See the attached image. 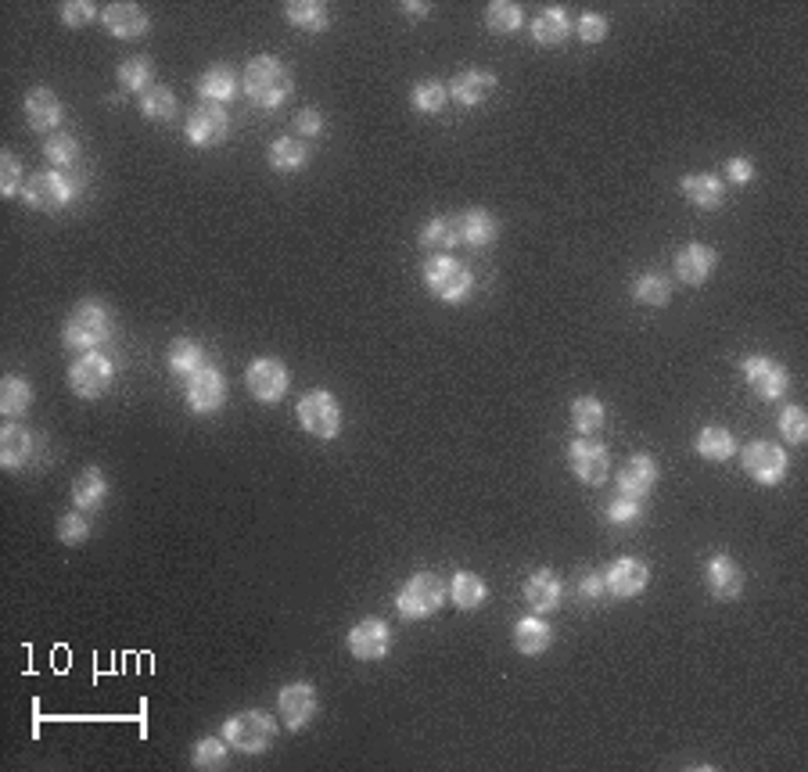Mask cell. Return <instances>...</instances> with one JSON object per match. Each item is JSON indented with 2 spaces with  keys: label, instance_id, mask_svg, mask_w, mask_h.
<instances>
[{
  "label": "cell",
  "instance_id": "obj_1",
  "mask_svg": "<svg viewBox=\"0 0 808 772\" xmlns=\"http://www.w3.org/2000/svg\"><path fill=\"white\" fill-rule=\"evenodd\" d=\"M241 90H245L248 101H255L259 108H281L291 97V90H295V79H291V69L281 62V58H273V54H255L252 62L245 65Z\"/></svg>",
  "mask_w": 808,
  "mask_h": 772
},
{
  "label": "cell",
  "instance_id": "obj_2",
  "mask_svg": "<svg viewBox=\"0 0 808 772\" xmlns=\"http://www.w3.org/2000/svg\"><path fill=\"white\" fill-rule=\"evenodd\" d=\"M83 180L87 176L76 169V173H58V169H44V173H33L26 180V191H22V202L36 212H62L65 205L83 191Z\"/></svg>",
  "mask_w": 808,
  "mask_h": 772
},
{
  "label": "cell",
  "instance_id": "obj_3",
  "mask_svg": "<svg viewBox=\"0 0 808 772\" xmlns=\"http://www.w3.org/2000/svg\"><path fill=\"white\" fill-rule=\"evenodd\" d=\"M62 338L69 349L80 352H94L97 345H105L112 338V313H108V306H101L97 299H83L69 313V320H65Z\"/></svg>",
  "mask_w": 808,
  "mask_h": 772
},
{
  "label": "cell",
  "instance_id": "obj_4",
  "mask_svg": "<svg viewBox=\"0 0 808 772\" xmlns=\"http://www.w3.org/2000/svg\"><path fill=\"white\" fill-rule=\"evenodd\" d=\"M446 582L435 575V571H417L396 597V611L410 622H421V618H431L446 604Z\"/></svg>",
  "mask_w": 808,
  "mask_h": 772
},
{
  "label": "cell",
  "instance_id": "obj_5",
  "mask_svg": "<svg viewBox=\"0 0 808 772\" xmlns=\"http://www.w3.org/2000/svg\"><path fill=\"white\" fill-rule=\"evenodd\" d=\"M277 737V722L266 711H238L234 719L223 722V740L241 755H263Z\"/></svg>",
  "mask_w": 808,
  "mask_h": 772
},
{
  "label": "cell",
  "instance_id": "obj_6",
  "mask_svg": "<svg viewBox=\"0 0 808 772\" xmlns=\"http://www.w3.org/2000/svg\"><path fill=\"white\" fill-rule=\"evenodd\" d=\"M295 417H299L302 431L320 442L338 439V431H342V406H338V399H334L331 392H324V388L302 395L299 406H295Z\"/></svg>",
  "mask_w": 808,
  "mask_h": 772
},
{
  "label": "cell",
  "instance_id": "obj_7",
  "mask_svg": "<svg viewBox=\"0 0 808 772\" xmlns=\"http://www.w3.org/2000/svg\"><path fill=\"white\" fill-rule=\"evenodd\" d=\"M424 284L435 299L442 302H464L475 291V277L464 263H457L453 255H435L424 263Z\"/></svg>",
  "mask_w": 808,
  "mask_h": 772
},
{
  "label": "cell",
  "instance_id": "obj_8",
  "mask_svg": "<svg viewBox=\"0 0 808 772\" xmlns=\"http://www.w3.org/2000/svg\"><path fill=\"white\" fill-rule=\"evenodd\" d=\"M291 385V374L281 360H273V356H259V360L248 363L245 370V388L252 392L255 403H281L284 392Z\"/></svg>",
  "mask_w": 808,
  "mask_h": 772
},
{
  "label": "cell",
  "instance_id": "obj_9",
  "mask_svg": "<svg viewBox=\"0 0 808 772\" xmlns=\"http://www.w3.org/2000/svg\"><path fill=\"white\" fill-rule=\"evenodd\" d=\"M112 378H115V367L108 356H101V352H83L80 360L69 367V388L80 399H101V395L112 388Z\"/></svg>",
  "mask_w": 808,
  "mask_h": 772
},
{
  "label": "cell",
  "instance_id": "obj_10",
  "mask_svg": "<svg viewBox=\"0 0 808 772\" xmlns=\"http://www.w3.org/2000/svg\"><path fill=\"white\" fill-rule=\"evenodd\" d=\"M227 133H230L227 108L212 105V101L191 108V115H187V123H184V137L194 148H216V144L227 141Z\"/></svg>",
  "mask_w": 808,
  "mask_h": 772
},
{
  "label": "cell",
  "instance_id": "obj_11",
  "mask_svg": "<svg viewBox=\"0 0 808 772\" xmlns=\"http://www.w3.org/2000/svg\"><path fill=\"white\" fill-rule=\"evenodd\" d=\"M277 711H281L284 726H288L291 733L306 729L309 722L317 719V711H320L317 686H313V683H288V686H281V694H277Z\"/></svg>",
  "mask_w": 808,
  "mask_h": 772
},
{
  "label": "cell",
  "instance_id": "obj_12",
  "mask_svg": "<svg viewBox=\"0 0 808 772\" xmlns=\"http://www.w3.org/2000/svg\"><path fill=\"white\" fill-rule=\"evenodd\" d=\"M184 395H187V406H191L194 413H216L223 403H227V378H223V370L205 363L198 374L187 378Z\"/></svg>",
  "mask_w": 808,
  "mask_h": 772
},
{
  "label": "cell",
  "instance_id": "obj_13",
  "mask_svg": "<svg viewBox=\"0 0 808 772\" xmlns=\"http://www.w3.org/2000/svg\"><path fill=\"white\" fill-rule=\"evenodd\" d=\"M740 460H744V471L758 485H780L787 478V453L773 442H751V446H744Z\"/></svg>",
  "mask_w": 808,
  "mask_h": 772
},
{
  "label": "cell",
  "instance_id": "obj_14",
  "mask_svg": "<svg viewBox=\"0 0 808 772\" xmlns=\"http://www.w3.org/2000/svg\"><path fill=\"white\" fill-rule=\"evenodd\" d=\"M744 378H747V388H751L758 399H765V403H773V399L787 395V385H791L787 370H783L776 360H769V356H747Z\"/></svg>",
  "mask_w": 808,
  "mask_h": 772
},
{
  "label": "cell",
  "instance_id": "obj_15",
  "mask_svg": "<svg viewBox=\"0 0 808 772\" xmlns=\"http://www.w3.org/2000/svg\"><path fill=\"white\" fill-rule=\"evenodd\" d=\"M568 464L571 474L586 485H604L607 482V471H611V457H607V449L593 439H575L568 446Z\"/></svg>",
  "mask_w": 808,
  "mask_h": 772
},
{
  "label": "cell",
  "instance_id": "obj_16",
  "mask_svg": "<svg viewBox=\"0 0 808 772\" xmlns=\"http://www.w3.org/2000/svg\"><path fill=\"white\" fill-rule=\"evenodd\" d=\"M392 650V632L381 618H363L349 632V654L360 661H381Z\"/></svg>",
  "mask_w": 808,
  "mask_h": 772
},
{
  "label": "cell",
  "instance_id": "obj_17",
  "mask_svg": "<svg viewBox=\"0 0 808 772\" xmlns=\"http://www.w3.org/2000/svg\"><path fill=\"white\" fill-rule=\"evenodd\" d=\"M607 575V593L618 600H633L640 597L643 589L650 582V568L640 561V557H618L611 568L604 571Z\"/></svg>",
  "mask_w": 808,
  "mask_h": 772
},
{
  "label": "cell",
  "instance_id": "obj_18",
  "mask_svg": "<svg viewBox=\"0 0 808 772\" xmlns=\"http://www.w3.org/2000/svg\"><path fill=\"white\" fill-rule=\"evenodd\" d=\"M564 600V586L550 568H539L528 575L525 582V604L536 611V615H554Z\"/></svg>",
  "mask_w": 808,
  "mask_h": 772
},
{
  "label": "cell",
  "instance_id": "obj_19",
  "mask_svg": "<svg viewBox=\"0 0 808 772\" xmlns=\"http://www.w3.org/2000/svg\"><path fill=\"white\" fill-rule=\"evenodd\" d=\"M704 582H708L715 600H737L744 593V571L726 553H719V557H712V561L704 564Z\"/></svg>",
  "mask_w": 808,
  "mask_h": 772
},
{
  "label": "cell",
  "instance_id": "obj_20",
  "mask_svg": "<svg viewBox=\"0 0 808 772\" xmlns=\"http://www.w3.org/2000/svg\"><path fill=\"white\" fill-rule=\"evenodd\" d=\"M654 485H658V460L647 457V453H636L618 474V492L633 496V500H647Z\"/></svg>",
  "mask_w": 808,
  "mask_h": 772
},
{
  "label": "cell",
  "instance_id": "obj_21",
  "mask_svg": "<svg viewBox=\"0 0 808 772\" xmlns=\"http://www.w3.org/2000/svg\"><path fill=\"white\" fill-rule=\"evenodd\" d=\"M679 191H683V198L694 205V209H704V212L722 209V202H726V187H722V180L712 173L683 176V180H679Z\"/></svg>",
  "mask_w": 808,
  "mask_h": 772
},
{
  "label": "cell",
  "instance_id": "obj_22",
  "mask_svg": "<svg viewBox=\"0 0 808 772\" xmlns=\"http://www.w3.org/2000/svg\"><path fill=\"white\" fill-rule=\"evenodd\" d=\"M492 90H496V76L485 69H464L453 76V83H449V97L464 108H478Z\"/></svg>",
  "mask_w": 808,
  "mask_h": 772
},
{
  "label": "cell",
  "instance_id": "obj_23",
  "mask_svg": "<svg viewBox=\"0 0 808 772\" xmlns=\"http://www.w3.org/2000/svg\"><path fill=\"white\" fill-rule=\"evenodd\" d=\"M101 26L112 36H119V40H137L151 29V18L137 4H108L105 15H101Z\"/></svg>",
  "mask_w": 808,
  "mask_h": 772
},
{
  "label": "cell",
  "instance_id": "obj_24",
  "mask_svg": "<svg viewBox=\"0 0 808 772\" xmlns=\"http://www.w3.org/2000/svg\"><path fill=\"white\" fill-rule=\"evenodd\" d=\"M715 263H719V255L712 252L708 245H686L683 252L676 255V277L683 284H690V288H697V284H704L708 277H712Z\"/></svg>",
  "mask_w": 808,
  "mask_h": 772
},
{
  "label": "cell",
  "instance_id": "obj_25",
  "mask_svg": "<svg viewBox=\"0 0 808 772\" xmlns=\"http://www.w3.org/2000/svg\"><path fill=\"white\" fill-rule=\"evenodd\" d=\"M62 101H58V94L47 87H36L26 94V123L33 126V130H54V126L62 123Z\"/></svg>",
  "mask_w": 808,
  "mask_h": 772
},
{
  "label": "cell",
  "instance_id": "obj_26",
  "mask_svg": "<svg viewBox=\"0 0 808 772\" xmlns=\"http://www.w3.org/2000/svg\"><path fill=\"white\" fill-rule=\"evenodd\" d=\"M33 435H29L22 424H8V428L0 431V464L4 471H18V467H26L33 460Z\"/></svg>",
  "mask_w": 808,
  "mask_h": 772
},
{
  "label": "cell",
  "instance_id": "obj_27",
  "mask_svg": "<svg viewBox=\"0 0 808 772\" xmlns=\"http://www.w3.org/2000/svg\"><path fill=\"white\" fill-rule=\"evenodd\" d=\"M571 36V18L564 8H546L543 15H536V22H532V40H536L539 47H561L568 44Z\"/></svg>",
  "mask_w": 808,
  "mask_h": 772
},
{
  "label": "cell",
  "instance_id": "obj_28",
  "mask_svg": "<svg viewBox=\"0 0 808 772\" xmlns=\"http://www.w3.org/2000/svg\"><path fill=\"white\" fill-rule=\"evenodd\" d=\"M446 593H449V600L460 607V611H478V607L485 604V597H489L485 579H482V575H475V571H457V575L449 579Z\"/></svg>",
  "mask_w": 808,
  "mask_h": 772
},
{
  "label": "cell",
  "instance_id": "obj_29",
  "mask_svg": "<svg viewBox=\"0 0 808 772\" xmlns=\"http://www.w3.org/2000/svg\"><path fill=\"white\" fill-rule=\"evenodd\" d=\"M238 72L230 69V65H212V69H205V76L198 79V94H202V101H212V105H223V101H230V97L238 94Z\"/></svg>",
  "mask_w": 808,
  "mask_h": 772
},
{
  "label": "cell",
  "instance_id": "obj_30",
  "mask_svg": "<svg viewBox=\"0 0 808 772\" xmlns=\"http://www.w3.org/2000/svg\"><path fill=\"white\" fill-rule=\"evenodd\" d=\"M496 234H500V223H496V216L485 209H467L464 216H460V241H467L471 248H485L496 241Z\"/></svg>",
  "mask_w": 808,
  "mask_h": 772
},
{
  "label": "cell",
  "instance_id": "obj_31",
  "mask_svg": "<svg viewBox=\"0 0 808 772\" xmlns=\"http://www.w3.org/2000/svg\"><path fill=\"white\" fill-rule=\"evenodd\" d=\"M550 643H554V632H550V625H546L543 618H521V622L514 625V647H518L525 658H539Z\"/></svg>",
  "mask_w": 808,
  "mask_h": 772
},
{
  "label": "cell",
  "instance_id": "obj_32",
  "mask_svg": "<svg viewBox=\"0 0 808 772\" xmlns=\"http://www.w3.org/2000/svg\"><path fill=\"white\" fill-rule=\"evenodd\" d=\"M694 446H697V453H701L704 460H712V464H722V460H729L733 453H737L733 431L722 428V424H708V428H701Z\"/></svg>",
  "mask_w": 808,
  "mask_h": 772
},
{
  "label": "cell",
  "instance_id": "obj_33",
  "mask_svg": "<svg viewBox=\"0 0 808 772\" xmlns=\"http://www.w3.org/2000/svg\"><path fill=\"white\" fill-rule=\"evenodd\" d=\"M105 496H108V482L97 467H87L83 474H76V482H72V503H76V507L97 510L105 503Z\"/></svg>",
  "mask_w": 808,
  "mask_h": 772
},
{
  "label": "cell",
  "instance_id": "obj_34",
  "mask_svg": "<svg viewBox=\"0 0 808 772\" xmlns=\"http://www.w3.org/2000/svg\"><path fill=\"white\" fill-rule=\"evenodd\" d=\"M284 15H288L291 26L302 29V33H324V29L331 26V15H327V8L317 4V0H295V4L284 8Z\"/></svg>",
  "mask_w": 808,
  "mask_h": 772
},
{
  "label": "cell",
  "instance_id": "obj_35",
  "mask_svg": "<svg viewBox=\"0 0 808 772\" xmlns=\"http://www.w3.org/2000/svg\"><path fill=\"white\" fill-rule=\"evenodd\" d=\"M309 162V148L295 137H281V141L270 144V166L277 173H299Z\"/></svg>",
  "mask_w": 808,
  "mask_h": 772
},
{
  "label": "cell",
  "instance_id": "obj_36",
  "mask_svg": "<svg viewBox=\"0 0 808 772\" xmlns=\"http://www.w3.org/2000/svg\"><path fill=\"white\" fill-rule=\"evenodd\" d=\"M202 367H205V352L194 338H176V342L169 345V370H173V374L191 378V374H198Z\"/></svg>",
  "mask_w": 808,
  "mask_h": 772
},
{
  "label": "cell",
  "instance_id": "obj_37",
  "mask_svg": "<svg viewBox=\"0 0 808 772\" xmlns=\"http://www.w3.org/2000/svg\"><path fill=\"white\" fill-rule=\"evenodd\" d=\"M33 406V385L22 378H4L0 381V410H4V417H22V413Z\"/></svg>",
  "mask_w": 808,
  "mask_h": 772
},
{
  "label": "cell",
  "instance_id": "obj_38",
  "mask_svg": "<svg viewBox=\"0 0 808 772\" xmlns=\"http://www.w3.org/2000/svg\"><path fill=\"white\" fill-rule=\"evenodd\" d=\"M604 417H607L604 403H600L597 395H582V399L571 403V424H575L579 435H597L604 428Z\"/></svg>",
  "mask_w": 808,
  "mask_h": 772
},
{
  "label": "cell",
  "instance_id": "obj_39",
  "mask_svg": "<svg viewBox=\"0 0 808 772\" xmlns=\"http://www.w3.org/2000/svg\"><path fill=\"white\" fill-rule=\"evenodd\" d=\"M421 245L424 248H439V252H449V248L460 245V220H449V216H435L428 227L421 230Z\"/></svg>",
  "mask_w": 808,
  "mask_h": 772
},
{
  "label": "cell",
  "instance_id": "obj_40",
  "mask_svg": "<svg viewBox=\"0 0 808 772\" xmlns=\"http://www.w3.org/2000/svg\"><path fill=\"white\" fill-rule=\"evenodd\" d=\"M485 26H489L492 33L510 36L525 26V11H521L518 4H510V0H496V4H489V11H485Z\"/></svg>",
  "mask_w": 808,
  "mask_h": 772
},
{
  "label": "cell",
  "instance_id": "obj_41",
  "mask_svg": "<svg viewBox=\"0 0 808 772\" xmlns=\"http://www.w3.org/2000/svg\"><path fill=\"white\" fill-rule=\"evenodd\" d=\"M446 101H449V87L446 83H439V79H424V83H417L410 94V105L421 115H439L442 108H446Z\"/></svg>",
  "mask_w": 808,
  "mask_h": 772
},
{
  "label": "cell",
  "instance_id": "obj_42",
  "mask_svg": "<svg viewBox=\"0 0 808 772\" xmlns=\"http://www.w3.org/2000/svg\"><path fill=\"white\" fill-rule=\"evenodd\" d=\"M141 115L151 119V123L176 119V94L169 87H151L148 94H141Z\"/></svg>",
  "mask_w": 808,
  "mask_h": 772
},
{
  "label": "cell",
  "instance_id": "obj_43",
  "mask_svg": "<svg viewBox=\"0 0 808 772\" xmlns=\"http://www.w3.org/2000/svg\"><path fill=\"white\" fill-rule=\"evenodd\" d=\"M44 158L51 162V166L62 169V173H69V169H76L80 144H76V137H69V133H51V137L44 141Z\"/></svg>",
  "mask_w": 808,
  "mask_h": 772
},
{
  "label": "cell",
  "instance_id": "obj_44",
  "mask_svg": "<svg viewBox=\"0 0 808 772\" xmlns=\"http://www.w3.org/2000/svg\"><path fill=\"white\" fill-rule=\"evenodd\" d=\"M151 76H155V65H151V58H144V54L126 58V62L119 65V83H123L126 90H133V94H148Z\"/></svg>",
  "mask_w": 808,
  "mask_h": 772
},
{
  "label": "cell",
  "instance_id": "obj_45",
  "mask_svg": "<svg viewBox=\"0 0 808 772\" xmlns=\"http://www.w3.org/2000/svg\"><path fill=\"white\" fill-rule=\"evenodd\" d=\"M633 299L643 302V306H668V299H672V284H668L661 273H643L640 281L633 284Z\"/></svg>",
  "mask_w": 808,
  "mask_h": 772
},
{
  "label": "cell",
  "instance_id": "obj_46",
  "mask_svg": "<svg viewBox=\"0 0 808 772\" xmlns=\"http://www.w3.org/2000/svg\"><path fill=\"white\" fill-rule=\"evenodd\" d=\"M227 740H216V737H205L194 744V755L191 765L194 769H223L227 765Z\"/></svg>",
  "mask_w": 808,
  "mask_h": 772
},
{
  "label": "cell",
  "instance_id": "obj_47",
  "mask_svg": "<svg viewBox=\"0 0 808 772\" xmlns=\"http://www.w3.org/2000/svg\"><path fill=\"white\" fill-rule=\"evenodd\" d=\"M58 539H62L65 546H80V543H87V539H90V521H87V514H83L80 507L58 518Z\"/></svg>",
  "mask_w": 808,
  "mask_h": 772
},
{
  "label": "cell",
  "instance_id": "obj_48",
  "mask_svg": "<svg viewBox=\"0 0 808 772\" xmlns=\"http://www.w3.org/2000/svg\"><path fill=\"white\" fill-rule=\"evenodd\" d=\"M26 191V173H22V162H18L11 151L0 155V194L4 198H15V194Z\"/></svg>",
  "mask_w": 808,
  "mask_h": 772
},
{
  "label": "cell",
  "instance_id": "obj_49",
  "mask_svg": "<svg viewBox=\"0 0 808 772\" xmlns=\"http://www.w3.org/2000/svg\"><path fill=\"white\" fill-rule=\"evenodd\" d=\"M780 435L791 446H801V442L808 439V417L801 406H787V410L780 413Z\"/></svg>",
  "mask_w": 808,
  "mask_h": 772
},
{
  "label": "cell",
  "instance_id": "obj_50",
  "mask_svg": "<svg viewBox=\"0 0 808 772\" xmlns=\"http://www.w3.org/2000/svg\"><path fill=\"white\" fill-rule=\"evenodd\" d=\"M640 510H643V500H633V496H622V492H618L615 500L607 503V521H611V525H633V521L640 518Z\"/></svg>",
  "mask_w": 808,
  "mask_h": 772
},
{
  "label": "cell",
  "instance_id": "obj_51",
  "mask_svg": "<svg viewBox=\"0 0 808 772\" xmlns=\"http://www.w3.org/2000/svg\"><path fill=\"white\" fill-rule=\"evenodd\" d=\"M97 18V8L90 4V0H69L62 8V22L65 26H72V29H80V26H90Z\"/></svg>",
  "mask_w": 808,
  "mask_h": 772
},
{
  "label": "cell",
  "instance_id": "obj_52",
  "mask_svg": "<svg viewBox=\"0 0 808 772\" xmlns=\"http://www.w3.org/2000/svg\"><path fill=\"white\" fill-rule=\"evenodd\" d=\"M604 36H607V18L586 11V15L579 18V40L582 44H600Z\"/></svg>",
  "mask_w": 808,
  "mask_h": 772
},
{
  "label": "cell",
  "instance_id": "obj_53",
  "mask_svg": "<svg viewBox=\"0 0 808 772\" xmlns=\"http://www.w3.org/2000/svg\"><path fill=\"white\" fill-rule=\"evenodd\" d=\"M295 130H299L302 137H320V133H324V115H320L317 108H302V112L295 115Z\"/></svg>",
  "mask_w": 808,
  "mask_h": 772
},
{
  "label": "cell",
  "instance_id": "obj_54",
  "mask_svg": "<svg viewBox=\"0 0 808 772\" xmlns=\"http://www.w3.org/2000/svg\"><path fill=\"white\" fill-rule=\"evenodd\" d=\"M726 176L733 184H751L755 180V166H751V158H729Z\"/></svg>",
  "mask_w": 808,
  "mask_h": 772
},
{
  "label": "cell",
  "instance_id": "obj_55",
  "mask_svg": "<svg viewBox=\"0 0 808 772\" xmlns=\"http://www.w3.org/2000/svg\"><path fill=\"white\" fill-rule=\"evenodd\" d=\"M604 593H607V575H604V571H589L586 579H582V597L600 600Z\"/></svg>",
  "mask_w": 808,
  "mask_h": 772
},
{
  "label": "cell",
  "instance_id": "obj_56",
  "mask_svg": "<svg viewBox=\"0 0 808 772\" xmlns=\"http://www.w3.org/2000/svg\"><path fill=\"white\" fill-rule=\"evenodd\" d=\"M428 4H417V0H410V4H403V15H410V18H424L428 15Z\"/></svg>",
  "mask_w": 808,
  "mask_h": 772
}]
</instances>
